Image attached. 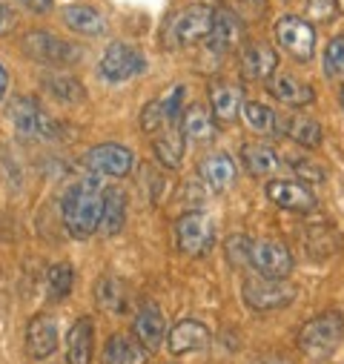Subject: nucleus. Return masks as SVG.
<instances>
[{
	"label": "nucleus",
	"instance_id": "c9c22d12",
	"mask_svg": "<svg viewBox=\"0 0 344 364\" xmlns=\"http://www.w3.org/2000/svg\"><path fill=\"white\" fill-rule=\"evenodd\" d=\"M224 250H227V258H230L232 267H249L252 241H249L247 235H230L227 244H224Z\"/></svg>",
	"mask_w": 344,
	"mask_h": 364
},
{
	"label": "nucleus",
	"instance_id": "e433bc0d",
	"mask_svg": "<svg viewBox=\"0 0 344 364\" xmlns=\"http://www.w3.org/2000/svg\"><path fill=\"white\" fill-rule=\"evenodd\" d=\"M141 127H144V132H158L161 127H169L161 98H158V101H149V104L144 107V112H141Z\"/></svg>",
	"mask_w": 344,
	"mask_h": 364
},
{
	"label": "nucleus",
	"instance_id": "2eb2a0df",
	"mask_svg": "<svg viewBox=\"0 0 344 364\" xmlns=\"http://www.w3.org/2000/svg\"><path fill=\"white\" fill-rule=\"evenodd\" d=\"M210 109L218 124H232L244 112V89L232 80H213L210 83Z\"/></svg>",
	"mask_w": 344,
	"mask_h": 364
},
{
	"label": "nucleus",
	"instance_id": "393cba45",
	"mask_svg": "<svg viewBox=\"0 0 344 364\" xmlns=\"http://www.w3.org/2000/svg\"><path fill=\"white\" fill-rule=\"evenodd\" d=\"M301 247L307 252V258H316V261H324L330 255L338 252V235H335V227L330 224H310L301 230Z\"/></svg>",
	"mask_w": 344,
	"mask_h": 364
},
{
	"label": "nucleus",
	"instance_id": "7c9ffc66",
	"mask_svg": "<svg viewBox=\"0 0 344 364\" xmlns=\"http://www.w3.org/2000/svg\"><path fill=\"white\" fill-rule=\"evenodd\" d=\"M95 299H98V307L109 310V313H124L127 310V290L118 279L112 276H104L98 279L95 284Z\"/></svg>",
	"mask_w": 344,
	"mask_h": 364
},
{
	"label": "nucleus",
	"instance_id": "a211bd4d",
	"mask_svg": "<svg viewBox=\"0 0 344 364\" xmlns=\"http://www.w3.org/2000/svg\"><path fill=\"white\" fill-rule=\"evenodd\" d=\"M279 69V55L273 46L267 43H249L244 46L241 52V75L247 80H255V83H267Z\"/></svg>",
	"mask_w": 344,
	"mask_h": 364
},
{
	"label": "nucleus",
	"instance_id": "4468645a",
	"mask_svg": "<svg viewBox=\"0 0 344 364\" xmlns=\"http://www.w3.org/2000/svg\"><path fill=\"white\" fill-rule=\"evenodd\" d=\"M267 92L284 104V107H293V109H304L316 101V89L301 80L299 75H290V72H276L270 80H267Z\"/></svg>",
	"mask_w": 344,
	"mask_h": 364
},
{
	"label": "nucleus",
	"instance_id": "ddd939ff",
	"mask_svg": "<svg viewBox=\"0 0 344 364\" xmlns=\"http://www.w3.org/2000/svg\"><path fill=\"white\" fill-rule=\"evenodd\" d=\"M267 198L279 210L301 213V215H310L318 207L316 196L310 193V187L301 184V181H270V184H267Z\"/></svg>",
	"mask_w": 344,
	"mask_h": 364
},
{
	"label": "nucleus",
	"instance_id": "f03ea898",
	"mask_svg": "<svg viewBox=\"0 0 344 364\" xmlns=\"http://www.w3.org/2000/svg\"><path fill=\"white\" fill-rule=\"evenodd\" d=\"M213 18H215V9L207 4H193V6L172 12L161 29L163 49H187L198 41H207L213 29Z\"/></svg>",
	"mask_w": 344,
	"mask_h": 364
},
{
	"label": "nucleus",
	"instance_id": "6e6552de",
	"mask_svg": "<svg viewBox=\"0 0 344 364\" xmlns=\"http://www.w3.org/2000/svg\"><path fill=\"white\" fill-rule=\"evenodd\" d=\"M144 69H146V58H144V52H141L138 46H132V43H121V41L112 43V46L104 52L101 63H98L101 77L109 80V83H124V80L141 75Z\"/></svg>",
	"mask_w": 344,
	"mask_h": 364
},
{
	"label": "nucleus",
	"instance_id": "c756f323",
	"mask_svg": "<svg viewBox=\"0 0 344 364\" xmlns=\"http://www.w3.org/2000/svg\"><path fill=\"white\" fill-rule=\"evenodd\" d=\"M43 89L52 95V98H58L60 104H80L83 101V83L77 80V77H72V75H63V72H52V75H46L43 77Z\"/></svg>",
	"mask_w": 344,
	"mask_h": 364
},
{
	"label": "nucleus",
	"instance_id": "bb28decb",
	"mask_svg": "<svg viewBox=\"0 0 344 364\" xmlns=\"http://www.w3.org/2000/svg\"><path fill=\"white\" fill-rule=\"evenodd\" d=\"M152 152H155V161H161L166 169H178L181 158H184V132H181V127L178 124L166 127L152 141Z\"/></svg>",
	"mask_w": 344,
	"mask_h": 364
},
{
	"label": "nucleus",
	"instance_id": "72a5a7b5",
	"mask_svg": "<svg viewBox=\"0 0 344 364\" xmlns=\"http://www.w3.org/2000/svg\"><path fill=\"white\" fill-rule=\"evenodd\" d=\"M324 75L327 77L344 75V35L330 38V43L324 46Z\"/></svg>",
	"mask_w": 344,
	"mask_h": 364
},
{
	"label": "nucleus",
	"instance_id": "0eeeda50",
	"mask_svg": "<svg viewBox=\"0 0 344 364\" xmlns=\"http://www.w3.org/2000/svg\"><path fill=\"white\" fill-rule=\"evenodd\" d=\"M15 132L26 141L32 138H52L58 132V124L41 109V104L35 98H26V95H15L9 109H6Z\"/></svg>",
	"mask_w": 344,
	"mask_h": 364
},
{
	"label": "nucleus",
	"instance_id": "f3484780",
	"mask_svg": "<svg viewBox=\"0 0 344 364\" xmlns=\"http://www.w3.org/2000/svg\"><path fill=\"white\" fill-rule=\"evenodd\" d=\"M166 318L161 313V307L155 301H144L141 310L135 313V321H132V336L152 353L158 350L163 341H166Z\"/></svg>",
	"mask_w": 344,
	"mask_h": 364
},
{
	"label": "nucleus",
	"instance_id": "423d86ee",
	"mask_svg": "<svg viewBox=\"0 0 344 364\" xmlns=\"http://www.w3.org/2000/svg\"><path fill=\"white\" fill-rule=\"evenodd\" d=\"M276 41L299 63H310L316 58V26L307 18H299V15L279 18V23H276Z\"/></svg>",
	"mask_w": 344,
	"mask_h": 364
},
{
	"label": "nucleus",
	"instance_id": "4c0bfd02",
	"mask_svg": "<svg viewBox=\"0 0 344 364\" xmlns=\"http://www.w3.org/2000/svg\"><path fill=\"white\" fill-rule=\"evenodd\" d=\"M290 166H293V172H296L301 181H307V184H324V181H327V172H324L316 161H307V158H290Z\"/></svg>",
	"mask_w": 344,
	"mask_h": 364
},
{
	"label": "nucleus",
	"instance_id": "5701e85b",
	"mask_svg": "<svg viewBox=\"0 0 344 364\" xmlns=\"http://www.w3.org/2000/svg\"><path fill=\"white\" fill-rule=\"evenodd\" d=\"M26 350L32 358H49L58 350V324L49 316H35L26 324Z\"/></svg>",
	"mask_w": 344,
	"mask_h": 364
},
{
	"label": "nucleus",
	"instance_id": "6ab92c4d",
	"mask_svg": "<svg viewBox=\"0 0 344 364\" xmlns=\"http://www.w3.org/2000/svg\"><path fill=\"white\" fill-rule=\"evenodd\" d=\"M60 18L63 23L77 32V35H86V38H101L107 35L109 23H107V15L90 4H72V6H63L60 9Z\"/></svg>",
	"mask_w": 344,
	"mask_h": 364
},
{
	"label": "nucleus",
	"instance_id": "4be33fe9",
	"mask_svg": "<svg viewBox=\"0 0 344 364\" xmlns=\"http://www.w3.org/2000/svg\"><path fill=\"white\" fill-rule=\"evenodd\" d=\"M95 353V327L92 318H77L66 336V361L69 364H92Z\"/></svg>",
	"mask_w": 344,
	"mask_h": 364
},
{
	"label": "nucleus",
	"instance_id": "c85d7f7f",
	"mask_svg": "<svg viewBox=\"0 0 344 364\" xmlns=\"http://www.w3.org/2000/svg\"><path fill=\"white\" fill-rule=\"evenodd\" d=\"M144 344L132 336L115 333L104 347V364H141L144 361Z\"/></svg>",
	"mask_w": 344,
	"mask_h": 364
},
{
	"label": "nucleus",
	"instance_id": "f704fd0d",
	"mask_svg": "<svg viewBox=\"0 0 344 364\" xmlns=\"http://www.w3.org/2000/svg\"><path fill=\"white\" fill-rule=\"evenodd\" d=\"M304 15L310 23H333L338 18V0H304Z\"/></svg>",
	"mask_w": 344,
	"mask_h": 364
},
{
	"label": "nucleus",
	"instance_id": "58836bf2",
	"mask_svg": "<svg viewBox=\"0 0 344 364\" xmlns=\"http://www.w3.org/2000/svg\"><path fill=\"white\" fill-rule=\"evenodd\" d=\"M12 29H15V15H12V9H9V6L0 4V38L9 35Z\"/></svg>",
	"mask_w": 344,
	"mask_h": 364
},
{
	"label": "nucleus",
	"instance_id": "473e14b6",
	"mask_svg": "<svg viewBox=\"0 0 344 364\" xmlns=\"http://www.w3.org/2000/svg\"><path fill=\"white\" fill-rule=\"evenodd\" d=\"M72 284H75V272H72V267L69 264H55L52 269H49V296L55 299V301H63L69 293H72Z\"/></svg>",
	"mask_w": 344,
	"mask_h": 364
},
{
	"label": "nucleus",
	"instance_id": "20e7f679",
	"mask_svg": "<svg viewBox=\"0 0 344 364\" xmlns=\"http://www.w3.org/2000/svg\"><path fill=\"white\" fill-rule=\"evenodd\" d=\"M241 296L244 304L258 310V313H270V310H281L287 304H293L296 299V287L287 279H267V276H249L241 284Z\"/></svg>",
	"mask_w": 344,
	"mask_h": 364
},
{
	"label": "nucleus",
	"instance_id": "39448f33",
	"mask_svg": "<svg viewBox=\"0 0 344 364\" xmlns=\"http://www.w3.org/2000/svg\"><path fill=\"white\" fill-rule=\"evenodd\" d=\"M21 49L26 58L46 63V66H72L80 60V49L75 43H69L52 32H43V29H29L21 38Z\"/></svg>",
	"mask_w": 344,
	"mask_h": 364
},
{
	"label": "nucleus",
	"instance_id": "cd10ccee",
	"mask_svg": "<svg viewBox=\"0 0 344 364\" xmlns=\"http://www.w3.org/2000/svg\"><path fill=\"white\" fill-rule=\"evenodd\" d=\"M127 224V193L118 187L104 190V213H101V232L118 235Z\"/></svg>",
	"mask_w": 344,
	"mask_h": 364
},
{
	"label": "nucleus",
	"instance_id": "7ed1b4c3",
	"mask_svg": "<svg viewBox=\"0 0 344 364\" xmlns=\"http://www.w3.org/2000/svg\"><path fill=\"white\" fill-rule=\"evenodd\" d=\"M344 338V318L338 310H324L313 318H307L301 327H299V336H296V344L299 350L313 358V361H324L330 358L338 344Z\"/></svg>",
	"mask_w": 344,
	"mask_h": 364
},
{
	"label": "nucleus",
	"instance_id": "a19ab883",
	"mask_svg": "<svg viewBox=\"0 0 344 364\" xmlns=\"http://www.w3.org/2000/svg\"><path fill=\"white\" fill-rule=\"evenodd\" d=\"M252 364H293V361L284 358V355H279V353H267V355H258Z\"/></svg>",
	"mask_w": 344,
	"mask_h": 364
},
{
	"label": "nucleus",
	"instance_id": "f8f14e48",
	"mask_svg": "<svg viewBox=\"0 0 344 364\" xmlns=\"http://www.w3.org/2000/svg\"><path fill=\"white\" fill-rule=\"evenodd\" d=\"M244 41V23L232 9H215L213 18V29L207 35V52L213 55H230L235 49H241Z\"/></svg>",
	"mask_w": 344,
	"mask_h": 364
},
{
	"label": "nucleus",
	"instance_id": "79ce46f5",
	"mask_svg": "<svg viewBox=\"0 0 344 364\" xmlns=\"http://www.w3.org/2000/svg\"><path fill=\"white\" fill-rule=\"evenodd\" d=\"M6 86H9V77H6V69L0 66V101H4V95H6Z\"/></svg>",
	"mask_w": 344,
	"mask_h": 364
},
{
	"label": "nucleus",
	"instance_id": "1a4fd4ad",
	"mask_svg": "<svg viewBox=\"0 0 344 364\" xmlns=\"http://www.w3.org/2000/svg\"><path fill=\"white\" fill-rule=\"evenodd\" d=\"M249 267L258 272V276H267V279H287L293 272V252L276 241V238H262V241H252L249 250Z\"/></svg>",
	"mask_w": 344,
	"mask_h": 364
},
{
	"label": "nucleus",
	"instance_id": "412c9836",
	"mask_svg": "<svg viewBox=\"0 0 344 364\" xmlns=\"http://www.w3.org/2000/svg\"><path fill=\"white\" fill-rule=\"evenodd\" d=\"M184 138L190 141H198V144H210L218 132V121L213 115V109H207L204 104H190L184 112H181V121H178Z\"/></svg>",
	"mask_w": 344,
	"mask_h": 364
},
{
	"label": "nucleus",
	"instance_id": "f257e3e1",
	"mask_svg": "<svg viewBox=\"0 0 344 364\" xmlns=\"http://www.w3.org/2000/svg\"><path fill=\"white\" fill-rule=\"evenodd\" d=\"M104 213V184L101 175L80 178L60 198V218L72 238H90L101 230Z\"/></svg>",
	"mask_w": 344,
	"mask_h": 364
},
{
	"label": "nucleus",
	"instance_id": "37998d69",
	"mask_svg": "<svg viewBox=\"0 0 344 364\" xmlns=\"http://www.w3.org/2000/svg\"><path fill=\"white\" fill-rule=\"evenodd\" d=\"M338 98H341V109H344V86H341V95Z\"/></svg>",
	"mask_w": 344,
	"mask_h": 364
},
{
	"label": "nucleus",
	"instance_id": "9b49d317",
	"mask_svg": "<svg viewBox=\"0 0 344 364\" xmlns=\"http://www.w3.org/2000/svg\"><path fill=\"white\" fill-rule=\"evenodd\" d=\"M83 164H86V169H92L95 175L127 178L135 169V155H132V149H127L121 144H98L92 149H86Z\"/></svg>",
	"mask_w": 344,
	"mask_h": 364
},
{
	"label": "nucleus",
	"instance_id": "b1692460",
	"mask_svg": "<svg viewBox=\"0 0 344 364\" xmlns=\"http://www.w3.org/2000/svg\"><path fill=\"white\" fill-rule=\"evenodd\" d=\"M235 175H238V166L235 161L227 155V152H213L204 158L201 164V178L204 184L213 190V193H224L235 184Z\"/></svg>",
	"mask_w": 344,
	"mask_h": 364
},
{
	"label": "nucleus",
	"instance_id": "2f4dec72",
	"mask_svg": "<svg viewBox=\"0 0 344 364\" xmlns=\"http://www.w3.org/2000/svg\"><path fill=\"white\" fill-rule=\"evenodd\" d=\"M241 115H244V121H247L258 135H276V121H279V115H276L270 107L258 104V101H247Z\"/></svg>",
	"mask_w": 344,
	"mask_h": 364
},
{
	"label": "nucleus",
	"instance_id": "aec40b11",
	"mask_svg": "<svg viewBox=\"0 0 344 364\" xmlns=\"http://www.w3.org/2000/svg\"><path fill=\"white\" fill-rule=\"evenodd\" d=\"M276 135L290 138V141H296V144L304 146V149L321 146V138H324L321 124H318L316 118H310V115H279V121H276Z\"/></svg>",
	"mask_w": 344,
	"mask_h": 364
},
{
	"label": "nucleus",
	"instance_id": "9d476101",
	"mask_svg": "<svg viewBox=\"0 0 344 364\" xmlns=\"http://www.w3.org/2000/svg\"><path fill=\"white\" fill-rule=\"evenodd\" d=\"M215 241L213 221L204 213H184L176 221V244L184 255H204Z\"/></svg>",
	"mask_w": 344,
	"mask_h": 364
},
{
	"label": "nucleus",
	"instance_id": "a878e982",
	"mask_svg": "<svg viewBox=\"0 0 344 364\" xmlns=\"http://www.w3.org/2000/svg\"><path fill=\"white\" fill-rule=\"evenodd\" d=\"M241 164H244V169H247L252 178H270V175L281 166L279 155H276L267 144H258V141L241 144Z\"/></svg>",
	"mask_w": 344,
	"mask_h": 364
},
{
	"label": "nucleus",
	"instance_id": "ea45409f",
	"mask_svg": "<svg viewBox=\"0 0 344 364\" xmlns=\"http://www.w3.org/2000/svg\"><path fill=\"white\" fill-rule=\"evenodd\" d=\"M21 4H23L29 12H35V15H43V12H52L55 0H21Z\"/></svg>",
	"mask_w": 344,
	"mask_h": 364
},
{
	"label": "nucleus",
	"instance_id": "dca6fc26",
	"mask_svg": "<svg viewBox=\"0 0 344 364\" xmlns=\"http://www.w3.org/2000/svg\"><path fill=\"white\" fill-rule=\"evenodd\" d=\"M207 347H210V330L195 318H184L178 324H172L166 333V350L172 355H190Z\"/></svg>",
	"mask_w": 344,
	"mask_h": 364
}]
</instances>
